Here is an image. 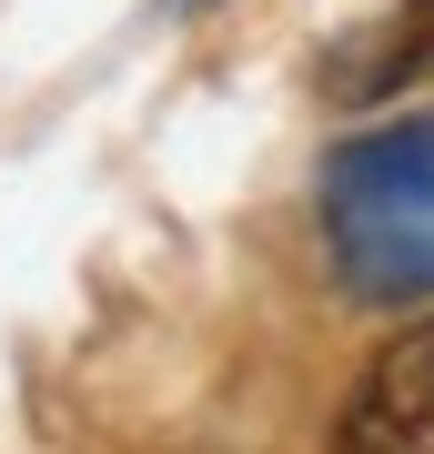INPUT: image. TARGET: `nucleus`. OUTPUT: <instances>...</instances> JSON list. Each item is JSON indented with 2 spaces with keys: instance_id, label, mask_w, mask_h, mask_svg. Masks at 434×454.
Returning a JSON list of instances; mask_svg holds the SVG:
<instances>
[{
  "instance_id": "obj_1",
  "label": "nucleus",
  "mask_w": 434,
  "mask_h": 454,
  "mask_svg": "<svg viewBox=\"0 0 434 454\" xmlns=\"http://www.w3.org/2000/svg\"><path fill=\"white\" fill-rule=\"evenodd\" d=\"M334 454H434V324H404L364 364L354 404L334 424Z\"/></svg>"
}]
</instances>
